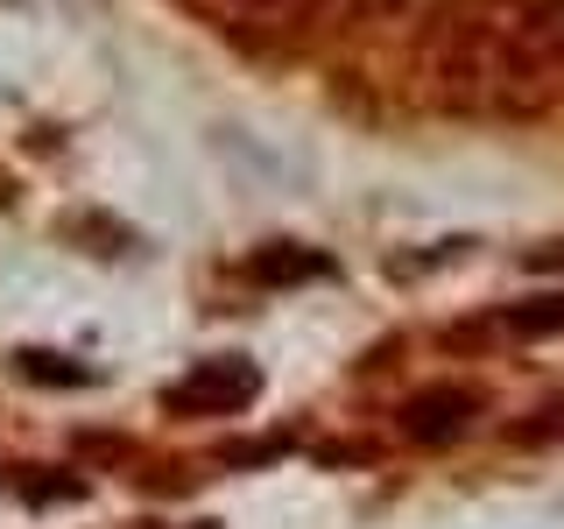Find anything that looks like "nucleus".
<instances>
[{
  "label": "nucleus",
  "mask_w": 564,
  "mask_h": 529,
  "mask_svg": "<svg viewBox=\"0 0 564 529\" xmlns=\"http://www.w3.org/2000/svg\"><path fill=\"white\" fill-rule=\"evenodd\" d=\"M423 71L445 114L543 120L564 99V0H458Z\"/></svg>",
  "instance_id": "f257e3e1"
},
{
  "label": "nucleus",
  "mask_w": 564,
  "mask_h": 529,
  "mask_svg": "<svg viewBox=\"0 0 564 529\" xmlns=\"http://www.w3.org/2000/svg\"><path fill=\"white\" fill-rule=\"evenodd\" d=\"M254 396H261V367L240 360V353H212L184 381H170L163 402H170V417H240Z\"/></svg>",
  "instance_id": "f03ea898"
},
{
  "label": "nucleus",
  "mask_w": 564,
  "mask_h": 529,
  "mask_svg": "<svg viewBox=\"0 0 564 529\" xmlns=\"http://www.w3.org/2000/svg\"><path fill=\"white\" fill-rule=\"evenodd\" d=\"M219 14L247 43H290L325 14V0H219Z\"/></svg>",
  "instance_id": "7ed1b4c3"
},
{
  "label": "nucleus",
  "mask_w": 564,
  "mask_h": 529,
  "mask_svg": "<svg viewBox=\"0 0 564 529\" xmlns=\"http://www.w3.org/2000/svg\"><path fill=\"white\" fill-rule=\"evenodd\" d=\"M473 417H480V396H473V388H423V396L402 402V431H410V438H431V445L458 438Z\"/></svg>",
  "instance_id": "20e7f679"
},
{
  "label": "nucleus",
  "mask_w": 564,
  "mask_h": 529,
  "mask_svg": "<svg viewBox=\"0 0 564 529\" xmlns=\"http://www.w3.org/2000/svg\"><path fill=\"white\" fill-rule=\"evenodd\" d=\"M508 332H522V339H551L564 332V296H529V304L508 311Z\"/></svg>",
  "instance_id": "39448f33"
},
{
  "label": "nucleus",
  "mask_w": 564,
  "mask_h": 529,
  "mask_svg": "<svg viewBox=\"0 0 564 529\" xmlns=\"http://www.w3.org/2000/svg\"><path fill=\"white\" fill-rule=\"evenodd\" d=\"M332 261L317 255V247H304V255H254V276L261 282H296V276H325Z\"/></svg>",
  "instance_id": "423d86ee"
},
{
  "label": "nucleus",
  "mask_w": 564,
  "mask_h": 529,
  "mask_svg": "<svg viewBox=\"0 0 564 529\" xmlns=\"http://www.w3.org/2000/svg\"><path fill=\"white\" fill-rule=\"evenodd\" d=\"M22 375H29V381H64V388H78V381H93V367H64V353H22Z\"/></svg>",
  "instance_id": "0eeeda50"
},
{
  "label": "nucleus",
  "mask_w": 564,
  "mask_h": 529,
  "mask_svg": "<svg viewBox=\"0 0 564 529\" xmlns=\"http://www.w3.org/2000/svg\"><path fill=\"white\" fill-rule=\"evenodd\" d=\"M522 445H543V438H564V402H557V410H536V423H522Z\"/></svg>",
  "instance_id": "6e6552de"
},
{
  "label": "nucleus",
  "mask_w": 564,
  "mask_h": 529,
  "mask_svg": "<svg viewBox=\"0 0 564 529\" xmlns=\"http://www.w3.org/2000/svg\"><path fill=\"white\" fill-rule=\"evenodd\" d=\"M184 529H205V522H184Z\"/></svg>",
  "instance_id": "1a4fd4ad"
}]
</instances>
